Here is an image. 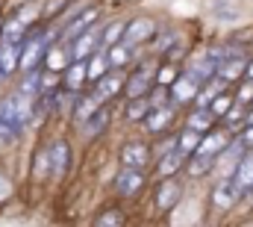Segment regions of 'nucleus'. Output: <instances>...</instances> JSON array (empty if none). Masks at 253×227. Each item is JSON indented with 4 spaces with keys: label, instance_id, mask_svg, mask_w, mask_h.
I'll return each instance as SVG.
<instances>
[{
    "label": "nucleus",
    "instance_id": "1",
    "mask_svg": "<svg viewBox=\"0 0 253 227\" xmlns=\"http://www.w3.org/2000/svg\"><path fill=\"white\" fill-rule=\"evenodd\" d=\"M47 154H50V180L53 183H65L74 171V145L65 136H50L47 142Z\"/></svg>",
    "mask_w": 253,
    "mask_h": 227
},
{
    "label": "nucleus",
    "instance_id": "2",
    "mask_svg": "<svg viewBox=\"0 0 253 227\" xmlns=\"http://www.w3.org/2000/svg\"><path fill=\"white\" fill-rule=\"evenodd\" d=\"M109 186H112V195H115L118 201H124V204L126 201H135V198H141L144 189H147V171L118 169Z\"/></svg>",
    "mask_w": 253,
    "mask_h": 227
},
{
    "label": "nucleus",
    "instance_id": "3",
    "mask_svg": "<svg viewBox=\"0 0 253 227\" xmlns=\"http://www.w3.org/2000/svg\"><path fill=\"white\" fill-rule=\"evenodd\" d=\"M118 166L121 169L147 171L153 166V145L147 139H126L118 148Z\"/></svg>",
    "mask_w": 253,
    "mask_h": 227
},
{
    "label": "nucleus",
    "instance_id": "4",
    "mask_svg": "<svg viewBox=\"0 0 253 227\" xmlns=\"http://www.w3.org/2000/svg\"><path fill=\"white\" fill-rule=\"evenodd\" d=\"M100 21H103L100 6H88V9H85V12H80L77 18H71V21L59 24V27H62V33H59V45H71L77 36H83V33H88V30H94Z\"/></svg>",
    "mask_w": 253,
    "mask_h": 227
},
{
    "label": "nucleus",
    "instance_id": "5",
    "mask_svg": "<svg viewBox=\"0 0 253 227\" xmlns=\"http://www.w3.org/2000/svg\"><path fill=\"white\" fill-rule=\"evenodd\" d=\"M159 33V24L147 15H138V18H126V33H124V42L129 48L141 51L144 45H150Z\"/></svg>",
    "mask_w": 253,
    "mask_h": 227
},
{
    "label": "nucleus",
    "instance_id": "6",
    "mask_svg": "<svg viewBox=\"0 0 253 227\" xmlns=\"http://www.w3.org/2000/svg\"><path fill=\"white\" fill-rule=\"evenodd\" d=\"M180 198H183V183L177 177H165L153 186V204L159 213H171L180 204Z\"/></svg>",
    "mask_w": 253,
    "mask_h": 227
},
{
    "label": "nucleus",
    "instance_id": "7",
    "mask_svg": "<svg viewBox=\"0 0 253 227\" xmlns=\"http://www.w3.org/2000/svg\"><path fill=\"white\" fill-rule=\"evenodd\" d=\"M124 83H126V71H109L103 80H97L91 86V92L100 104H115L118 98H124Z\"/></svg>",
    "mask_w": 253,
    "mask_h": 227
},
{
    "label": "nucleus",
    "instance_id": "8",
    "mask_svg": "<svg viewBox=\"0 0 253 227\" xmlns=\"http://www.w3.org/2000/svg\"><path fill=\"white\" fill-rule=\"evenodd\" d=\"M100 24H103V21H100ZM100 24H97L94 30L77 36V39L68 45V51H71V62H88L97 51H103V45H100Z\"/></svg>",
    "mask_w": 253,
    "mask_h": 227
},
{
    "label": "nucleus",
    "instance_id": "9",
    "mask_svg": "<svg viewBox=\"0 0 253 227\" xmlns=\"http://www.w3.org/2000/svg\"><path fill=\"white\" fill-rule=\"evenodd\" d=\"M88 227H126V207L124 201H106L103 207H97V213L91 216Z\"/></svg>",
    "mask_w": 253,
    "mask_h": 227
},
{
    "label": "nucleus",
    "instance_id": "10",
    "mask_svg": "<svg viewBox=\"0 0 253 227\" xmlns=\"http://www.w3.org/2000/svg\"><path fill=\"white\" fill-rule=\"evenodd\" d=\"M112 110H115V104H103V107L91 115L88 121L80 124V133H83L85 142H97V139L112 127Z\"/></svg>",
    "mask_w": 253,
    "mask_h": 227
},
{
    "label": "nucleus",
    "instance_id": "11",
    "mask_svg": "<svg viewBox=\"0 0 253 227\" xmlns=\"http://www.w3.org/2000/svg\"><path fill=\"white\" fill-rule=\"evenodd\" d=\"M186 163H189L186 154H180V151H168V154L156 157L150 169H153V174H156V180H165V177H177L180 171H186Z\"/></svg>",
    "mask_w": 253,
    "mask_h": 227
},
{
    "label": "nucleus",
    "instance_id": "12",
    "mask_svg": "<svg viewBox=\"0 0 253 227\" xmlns=\"http://www.w3.org/2000/svg\"><path fill=\"white\" fill-rule=\"evenodd\" d=\"M209 198H212V207L224 213V210H233V207H236V201L242 198V192H239V186L233 183V177H224V180H218V183L212 186V195H209Z\"/></svg>",
    "mask_w": 253,
    "mask_h": 227
},
{
    "label": "nucleus",
    "instance_id": "13",
    "mask_svg": "<svg viewBox=\"0 0 253 227\" xmlns=\"http://www.w3.org/2000/svg\"><path fill=\"white\" fill-rule=\"evenodd\" d=\"M197 92H200V83L183 71V74H180V77L171 83V104H174V107L194 104V101H197Z\"/></svg>",
    "mask_w": 253,
    "mask_h": 227
},
{
    "label": "nucleus",
    "instance_id": "14",
    "mask_svg": "<svg viewBox=\"0 0 253 227\" xmlns=\"http://www.w3.org/2000/svg\"><path fill=\"white\" fill-rule=\"evenodd\" d=\"M174 118H177V107H174V104H168V107H156V110H150V115L144 118L141 127H144L150 136H162V133L171 130Z\"/></svg>",
    "mask_w": 253,
    "mask_h": 227
},
{
    "label": "nucleus",
    "instance_id": "15",
    "mask_svg": "<svg viewBox=\"0 0 253 227\" xmlns=\"http://www.w3.org/2000/svg\"><path fill=\"white\" fill-rule=\"evenodd\" d=\"M230 142H233V139H230V130H209V133H203L200 148H197L194 154H200V157H221ZM194 154H191V157H194Z\"/></svg>",
    "mask_w": 253,
    "mask_h": 227
},
{
    "label": "nucleus",
    "instance_id": "16",
    "mask_svg": "<svg viewBox=\"0 0 253 227\" xmlns=\"http://www.w3.org/2000/svg\"><path fill=\"white\" fill-rule=\"evenodd\" d=\"M100 107H103V104L94 98V92H88V89H85V92H77V98H74V107H71V121L80 127L83 121H88V118L97 113Z\"/></svg>",
    "mask_w": 253,
    "mask_h": 227
},
{
    "label": "nucleus",
    "instance_id": "17",
    "mask_svg": "<svg viewBox=\"0 0 253 227\" xmlns=\"http://www.w3.org/2000/svg\"><path fill=\"white\" fill-rule=\"evenodd\" d=\"M21 48H24V45L0 42V74L6 77V83L21 74Z\"/></svg>",
    "mask_w": 253,
    "mask_h": 227
},
{
    "label": "nucleus",
    "instance_id": "18",
    "mask_svg": "<svg viewBox=\"0 0 253 227\" xmlns=\"http://www.w3.org/2000/svg\"><path fill=\"white\" fill-rule=\"evenodd\" d=\"M106 57H109L112 71H129V68L135 65V59H138V51H135V48H129L126 42H121V45L106 48Z\"/></svg>",
    "mask_w": 253,
    "mask_h": 227
},
{
    "label": "nucleus",
    "instance_id": "19",
    "mask_svg": "<svg viewBox=\"0 0 253 227\" xmlns=\"http://www.w3.org/2000/svg\"><path fill=\"white\" fill-rule=\"evenodd\" d=\"M62 89L65 92H85L88 89V74H85V62H71L62 71Z\"/></svg>",
    "mask_w": 253,
    "mask_h": 227
},
{
    "label": "nucleus",
    "instance_id": "20",
    "mask_svg": "<svg viewBox=\"0 0 253 227\" xmlns=\"http://www.w3.org/2000/svg\"><path fill=\"white\" fill-rule=\"evenodd\" d=\"M124 33H126V18H109V21H103L100 24V45H103V51L112 48V45H121Z\"/></svg>",
    "mask_w": 253,
    "mask_h": 227
},
{
    "label": "nucleus",
    "instance_id": "21",
    "mask_svg": "<svg viewBox=\"0 0 253 227\" xmlns=\"http://www.w3.org/2000/svg\"><path fill=\"white\" fill-rule=\"evenodd\" d=\"M30 177H33L36 183H44V180H50V154H47V145H39V148L33 151Z\"/></svg>",
    "mask_w": 253,
    "mask_h": 227
},
{
    "label": "nucleus",
    "instance_id": "22",
    "mask_svg": "<svg viewBox=\"0 0 253 227\" xmlns=\"http://www.w3.org/2000/svg\"><path fill=\"white\" fill-rule=\"evenodd\" d=\"M233 183L239 186V192H253V154H245L239 160V166L233 171Z\"/></svg>",
    "mask_w": 253,
    "mask_h": 227
},
{
    "label": "nucleus",
    "instance_id": "23",
    "mask_svg": "<svg viewBox=\"0 0 253 227\" xmlns=\"http://www.w3.org/2000/svg\"><path fill=\"white\" fill-rule=\"evenodd\" d=\"M15 80H18V83H15V92L27 95V98H33V101L42 95V68H39V71H27V74H18Z\"/></svg>",
    "mask_w": 253,
    "mask_h": 227
},
{
    "label": "nucleus",
    "instance_id": "24",
    "mask_svg": "<svg viewBox=\"0 0 253 227\" xmlns=\"http://www.w3.org/2000/svg\"><path fill=\"white\" fill-rule=\"evenodd\" d=\"M112 71V65H109V57H106V51H97L94 57L85 62V74H88V89L97 83V80H103L106 74Z\"/></svg>",
    "mask_w": 253,
    "mask_h": 227
},
{
    "label": "nucleus",
    "instance_id": "25",
    "mask_svg": "<svg viewBox=\"0 0 253 227\" xmlns=\"http://www.w3.org/2000/svg\"><path fill=\"white\" fill-rule=\"evenodd\" d=\"M150 101L147 98H132V101H124V121L126 124H144V118L150 115Z\"/></svg>",
    "mask_w": 253,
    "mask_h": 227
},
{
    "label": "nucleus",
    "instance_id": "26",
    "mask_svg": "<svg viewBox=\"0 0 253 227\" xmlns=\"http://www.w3.org/2000/svg\"><path fill=\"white\" fill-rule=\"evenodd\" d=\"M71 65V51H68V45H53L50 51H47V57H44V71H56V74H62L65 68Z\"/></svg>",
    "mask_w": 253,
    "mask_h": 227
},
{
    "label": "nucleus",
    "instance_id": "27",
    "mask_svg": "<svg viewBox=\"0 0 253 227\" xmlns=\"http://www.w3.org/2000/svg\"><path fill=\"white\" fill-rule=\"evenodd\" d=\"M245 71H248V62H245L242 57H230V59H224V62L218 65V77H221L224 83L242 80V77H245Z\"/></svg>",
    "mask_w": 253,
    "mask_h": 227
},
{
    "label": "nucleus",
    "instance_id": "28",
    "mask_svg": "<svg viewBox=\"0 0 253 227\" xmlns=\"http://www.w3.org/2000/svg\"><path fill=\"white\" fill-rule=\"evenodd\" d=\"M215 115L209 113V110H200V107H194L189 113V118H186V127H191V130H197V133H209V130H215Z\"/></svg>",
    "mask_w": 253,
    "mask_h": 227
},
{
    "label": "nucleus",
    "instance_id": "29",
    "mask_svg": "<svg viewBox=\"0 0 253 227\" xmlns=\"http://www.w3.org/2000/svg\"><path fill=\"white\" fill-rule=\"evenodd\" d=\"M200 139H203V133H197V130H191V127H183V130L177 133V151L186 154V157H191V154L200 148Z\"/></svg>",
    "mask_w": 253,
    "mask_h": 227
},
{
    "label": "nucleus",
    "instance_id": "30",
    "mask_svg": "<svg viewBox=\"0 0 253 227\" xmlns=\"http://www.w3.org/2000/svg\"><path fill=\"white\" fill-rule=\"evenodd\" d=\"M215 166H218V157H200V154H194V157H189V163H186V174L189 177H203V174H209Z\"/></svg>",
    "mask_w": 253,
    "mask_h": 227
},
{
    "label": "nucleus",
    "instance_id": "31",
    "mask_svg": "<svg viewBox=\"0 0 253 227\" xmlns=\"http://www.w3.org/2000/svg\"><path fill=\"white\" fill-rule=\"evenodd\" d=\"M180 74H183L180 65H174V62H159V68H156V86H168V89H171V83H174Z\"/></svg>",
    "mask_w": 253,
    "mask_h": 227
},
{
    "label": "nucleus",
    "instance_id": "32",
    "mask_svg": "<svg viewBox=\"0 0 253 227\" xmlns=\"http://www.w3.org/2000/svg\"><path fill=\"white\" fill-rule=\"evenodd\" d=\"M236 107V95H230V92H221L212 104H209V113L215 115V118H224V115L230 113Z\"/></svg>",
    "mask_w": 253,
    "mask_h": 227
},
{
    "label": "nucleus",
    "instance_id": "33",
    "mask_svg": "<svg viewBox=\"0 0 253 227\" xmlns=\"http://www.w3.org/2000/svg\"><path fill=\"white\" fill-rule=\"evenodd\" d=\"M147 101H150L153 110H156V107H168V104H171V89H168V86H153L150 95H147Z\"/></svg>",
    "mask_w": 253,
    "mask_h": 227
},
{
    "label": "nucleus",
    "instance_id": "34",
    "mask_svg": "<svg viewBox=\"0 0 253 227\" xmlns=\"http://www.w3.org/2000/svg\"><path fill=\"white\" fill-rule=\"evenodd\" d=\"M18 142H21V133H18L15 127H9V124H3V121H0V148L18 145Z\"/></svg>",
    "mask_w": 253,
    "mask_h": 227
},
{
    "label": "nucleus",
    "instance_id": "35",
    "mask_svg": "<svg viewBox=\"0 0 253 227\" xmlns=\"http://www.w3.org/2000/svg\"><path fill=\"white\" fill-rule=\"evenodd\" d=\"M236 104H253V80H245L236 92Z\"/></svg>",
    "mask_w": 253,
    "mask_h": 227
},
{
    "label": "nucleus",
    "instance_id": "36",
    "mask_svg": "<svg viewBox=\"0 0 253 227\" xmlns=\"http://www.w3.org/2000/svg\"><path fill=\"white\" fill-rule=\"evenodd\" d=\"M239 142L245 145V151H253V127H245V133L239 136Z\"/></svg>",
    "mask_w": 253,
    "mask_h": 227
},
{
    "label": "nucleus",
    "instance_id": "37",
    "mask_svg": "<svg viewBox=\"0 0 253 227\" xmlns=\"http://www.w3.org/2000/svg\"><path fill=\"white\" fill-rule=\"evenodd\" d=\"M245 127H253V110L248 115H245Z\"/></svg>",
    "mask_w": 253,
    "mask_h": 227
},
{
    "label": "nucleus",
    "instance_id": "38",
    "mask_svg": "<svg viewBox=\"0 0 253 227\" xmlns=\"http://www.w3.org/2000/svg\"><path fill=\"white\" fill-rule=\"evenodd\" d=\"M245 77H248V80H253V62H248V71H245Z\"/></svg>",
    "mask_w": 253,
    "mask_h": 227
},
{
    "label": "nucleus",
    "instance_id": "39",
    "mask_svg": "<svg viewBox=\"0 0 253 227\" xmlns=\"http://www.w3.org/2000/svg\"><path fill=\"white\" fill-rule=\"evenodd\" d=\"M0 86H6V77H3V74H0Z\"/></svg>",
    "mask_w": 253,
    "mask_h": 227
}]
</instances>
